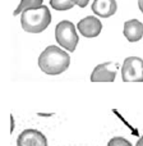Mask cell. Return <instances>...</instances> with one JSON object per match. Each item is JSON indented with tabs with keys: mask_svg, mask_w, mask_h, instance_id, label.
Here are the masks:
<instances>
[{
	"mask_svg": "<svg viewBox=\"0 0 143 146\" xmlns=\"http://www.w3.org/2000/svg\"><path fill=\"white\" fill-rule=\"evenodd\" d=\"M69 66H71L69 54L55 45L47 46L38 56V67L46 74H61L69 68Z\"/></svg>",
	"mask_w": 143,
	"mask_h": 146,
	"instance_id": "obj_1",
	"label": "cell"
},
{
	"mask_svg": "<svg viewBox=\"0 0 143 146\" xmlns=\"http://www.w3.org/2000/svg\"><path fill=\"white\" fill-rule=\"evenodd\" d=\"M51 23V13L47 7L42 5L36 9H27L20 14V25L26 32L40 33Z\"/></svg>",
	"mask_w": 143,
	"mask_h": 146,
	"instance_id": "obj_2",
	"label": "cell"
},
{
	"mask_svg": "<svg viewBox=\"0 0 143 146\" xmlns=\"http://www.w3.org/2000/svg\"><path fill=\"white\" fill-rule=\"evenodd\" d=\"M55 38L59 45L68 51H74L79 41L75 26L71 21H61L56 25Z\"/></svg>",
	"mask_w": 143,
	"mask_h": 146,
	"instance_id": "obj_3",
	"label": "cell"
},
{
	"mask_svg": "<svg viewBox=\"0 0 143 146\" xmlns=\"http://www.w3.org/2000/svg\"><path fill=\"white\" fill-rule=\"evenodd\" d=\"M123 82H143V59L138 56H128L121 67Z\"/></svg>",
	"mask_w": 143,
	"mask_h": 146,
	"instance_id": "obj_4",
	"label": "cell"
},
{
	"mask_svg": "<svg viewBox=\"0 0 143 146\" xmlns=\"http://www.w3.org/2000/svg\"><path fill=\"white\" fill-rule=\"evenodd\" d=\"M77 28L83 37L93 38V37H97L101 33V31H102V23H101V21L97 17L88 15V17L82 18L78 22Z\"/></svg>",
	"mask_w": 143,
	"mask_h": 146,
	"instance_id": "obj_5",
	"label": "cell"
},
{
	"mask_svg": "<svg viewBox=\"0 0 143 146\" xmlns=\"http://www.w3.org/2000/svg\"><path fill=\"white\" fill-rule=\"evenodd\" d=\"M116 77V66L111 62L97 64L91 73V82H114Z\"/></svg>",
	"mask_w": 143,
	"mask_h": 146,
	"instance_id": "obj_6",
	"label": "cell"
},
{
	"mask_svg": "<svg viewBox=\"0 0 143 146\" xmlns=\"http://www.w3.org/2000/svg\"><path fill=\"white\" fill-rule=\"evenodd\" d=\"M17 146H47V139L42 132L28 128L19 133Z\"/></svg>",
	"mask_w": 143,
	"mask_h": 146,
	"instance_id": "obj_7",
	"label": "cell"
},
{
	"mask_svg": "<svg viewBox=\"0 0 143 146\" xmlns=\"http://www.w3.org/2000/svg\"><path fill=\"white\" fill-rule=\"evenodd\" d=\"M91 8L97 17L109 18L116 13L118 4H116V0H95Z\"/></svg>",
	"mask_w": 143,
	"mask_h": 146,
	"instance_id": "obj_8",
	"label": "cell"
},
{
	"mask_svg": "<svg viewBox=\"0 0 143 146\" xmlns=\"http://www.w3.org/2000/svg\"><path fill=\"white\" fill-rule=\"evenodd\" d=\"M124 36L129 42H137L143 37V23L138 19H129L124 23Z\"/></svg>",
	"mask_w": 143,
	"mask_h": 146,
	"instance_id": "obj_9",
	"label": "cell"
},
{
	"mask_svg": "<svg viewBox=\"0 0 143 146\" xmlns=\"http://www.w3.org/2000/svg\"><path fill=\"white\" fill-rule=\"evenodd\" d=\"M42 5H43V0H20L19 5L17 7V9L14 10L13 14L18 15L27 9H36V8H40Z\"/></svg>",
	"mask_w": 143,
	"mask_h": 146,
	"instance_id": "obj_10",
	"label": "cell"
},
{
	"mask_svg": "<svg viewBox=\"0 0 143 146\" xmlns=\"http://www.w3.org/2000/svg\"><path fill=\"white\" fill-rule=\"evenodd\" d=\"M75 4L74 0H50V7L55 10H69Z\"/></svg>",
	"mask_w": 143,
	"mask_h": 146,
	"instance_id": "obj_11",
	"label": "cell"
},
{
	"mask_svg": "<svg viewBox=\"0 0 143 146\" xmlns=\"http://www.w3.org/2000/svg\"><path fill=\"white\" fill-rule=\"evenodd\" d=\"M107 146H133V145L130 144V141H128V140L124 139V137L116 136V137H113V139L107 142Z\"/></svg>",
	"mask_w": 143,
	"mask_h": 146,
	"instance_id": "obj_12",
	"label": "cell"
},
{
	"mask_svg": "<svg viewBox=\"0 0 143 146\" xmlns=\"http://www.w3.org/2000/svg\"><path fill=\"white\" fill-rule=\"evenodd\" d=\"M75 3H77V5L78 7H80V8H84V7H87V4L90 3V0H74Z\"/></svg>",
	"mask_w": 143,
	"mask_h": 146,
	"instance_id": "obj_13",
	"label": "cell"
},
{
	"mask_svg": "<svg viewBox=\"0 0 143 146\" xmlns=\"http://www.w3.org/2000/svg\"><path fill=\"white\" fill-rule=\"evenodd\" d=\"M138 7H139V10L143 13V0H138Z\"/></svg>",
	"mask_w": 143,
	"mask_h": 146,
	"instance_id": "obj_14",
	"label": "cell"
},
{
	"mask_svg": "<svg viewBox=\"0 0 143 146\" xmlns=\"http://www.w3.org/2000/svg\"><path fill=\"white\" fill-rule=\"evenodd\" d=\"M136 146H143V136L141 137V139L137 141V144H136Z\"/></svg>",
	"mask_w": 143,
	"mask_h": 146,
	"instance_id": "obj_15",
	"label": "cell"
},
{
	"mask_svg": "<svg viewBox=\"0 0 143 146\" xmlns=\"http://www.w3.org/2000/svg\"><path fill=\"white\" fill-rule=\"evenodd\" d=\"M10 121H12V128H10V132H13V129H14V121H13V115H10Z\"/></svg>",
	"mask_w": 143,
	"mask_h": 146,
	"instance_id": "obj_16",
	"label": "cell"
}]
</instances>
